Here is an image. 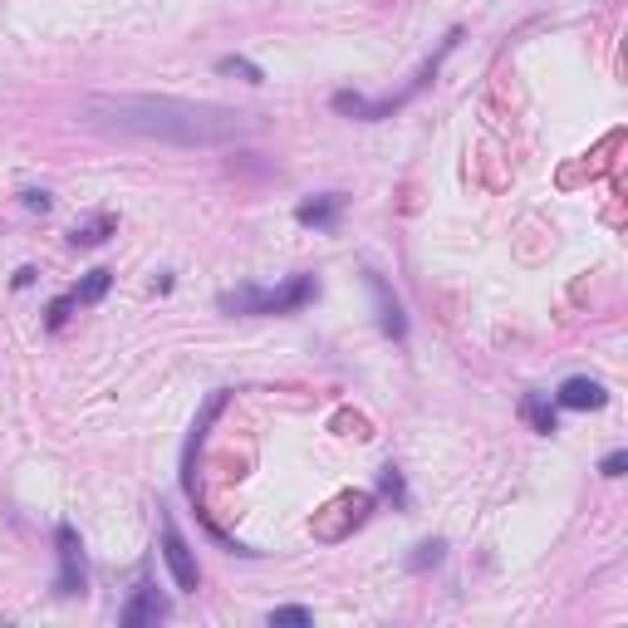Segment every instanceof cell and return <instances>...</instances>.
<instances>
[{"label":"cell","mask_w":628,"mask_h":628,"mask_svg":"<svg viewBox=\"0 0 628 628\" xmlns=\"http://www.w3.org/2000/svg\"><path fill=\"white\" fill-rule=\"evenodd\" d=\"M84 123L103 128L118 137H147L167 147H226L260 133V118L226 103H196V98L172 94H88Z\"/></svg>","instance_id":"obj_1"},{"label":"cell","mask_w":628,"mask_h":628,"mask_svg":"<svg viewBox=\"0 0 628 628\" xmlns=\"http://www.w3.org/2000/svg\"><path fill=\"white\" fill-rule=\"evenodd\" d=\"M319 294L314 275H290L285 285L265 290V285H236V290L221 294V310L226 314H294Z\"/></svg>","instance_id":"obj_2"},{"label":"cell","mask_w":628,"mask_h":628,"mask_svg":"<svg viewBox=\"0 0 628 628\" xmlns=\"http://www.w3.org/2000/svg\"><path fill=\"white\" fill-rule=\"evenodd\" d=\"M162 559H167V569H172V584L182 589V594H196L202 569H196V555H192V545L182 540V530L172 525V516H162Z\"/></svg>","instance_id":"obj_3"},{"label":"cell","mask_w":628,"mask_h":628,"mask_svg":"<svg viewBox=\"0 0 628 628\" xmlns=\"http://www.w3.org/2000/svg\"><path fill=\"white\" fill-rule=\"evenodd\" d=\"M59 540V579H54V594H84V550H78V535L74 525H59L54 530Z\"/></svg>","instance_id":"obj_4"},{"label":"cell","mask_w":628,"mask_h":628,"mask_svg":"<svg viewBox=\"0 0 628 628\" xmlns=\"http://www.w3.org/2000/svg\"><path fill=\"white\" fill-rule=\"evenodd\" d=\"M118 618H123V628H147V624H162V618H167V599H162V594H157V589L143 579V584L133 589V599L123 604V614H118Z\"/></svg>","instance_id":"obj_5"},{"label":"cell","mask_w":628,"mask_h":628,"mask_svg":"<svg viewBox=\"0 0 628 628\" xmlns=\"http://www.w3.org/2000/svg\"><path fill=\"white\" fill-rule=\"evenodd\" d=\"M555 402H559V408H569V412H594V408H604V402H608V392H604V383H599V378H565V383H559V392H555Z\"/></svg>","instance_id":"obj_6"},{"label":"cell","mask_w":628,"mask_h":628,"mask_svg":"<svg viewBox=\"0 0 628 628\" xmlns=\"http://www.w3.org/2000/svg\"><path fill=\"white\" fill-rule=\"evenodd\" d=\"M368 290H373V300H378V329L388 334V339H402V334H408V314H402L398 294H388L383 275H373V270H368Z\"/></svg>","instance_id":"obj_7"},{"label":"cell","mask_w":628,"mask_h":628,"mask_svg":"<svg viewBox=\"0 0 628 628\" xmlns=\"http://www.w3.org/2000/svg\"><path fill=\"white\" fill-rule=\"evenodd\" d=\"M339 206H343L339 192H324V196H314V202H300V206H294V221H300V226H334Z\"/></svg>","instance_id":"obj_8"},{"label":"cell","mask_w":628,"mask_h":628,"mask_svg":"<svg viewBox=\"0 0 628 628\" xmlns=\"http://www.w3.org/2000/svg\"><path fill=\"white\" fill-rule=\"evenodd\" d=\"M113 231H118V221H113V216H94V221L74 226V231H69V241H74V245H103Z\"/></svg>","instance_id":"obj_9"},{"label":"cell","mask_w":628,"mask_h":628,"mask_svg":"<svg viewBox=\"0 0 628 628\" xmlns=\"http://www.w3.org/2000/svg\"><path fill=\"white\" fill-rule=\"evenodd\" d=\"M520 412H525V417H530V422H535V432H545V437H550V432H555V427H559V412H555V408H550V402H545V398H540V392H530V398H525V402H520Z\"/></svg>","instance_id":"obj_10"},{"label":"cell","mask_w":628,"mask_h":628,"mask_svg":"<svg viewBox=\"0 0 628 628\" xmlns=\"http://www.w3.org/2000/svg\"><path fill=\"white\" fill-rule=\"evenodd\" d=\"M108 285H113V270H88L84 285L74 290V300L78 304H94V300H103V294H108Z\"/></svg>","instance_id":"obj_11"},{"label":"cell","mask_w":628,"mask_h":628,"mask_svg":"<svg viewBox=\"0 0 628 628\" xmlns=\"http://www.w3.org/2000/svg\"><path fill=\"white\" fill-rule=\"evenodd\" d=\"M310 624H314V614H310V608H300V604L270 608V628H310Z\"/></svg>","instance_id":"obj_12"},{"label":"cell","mask_w":628,"mask_h":628,"mask_svg":"<svg viewBox=\"0 0 628 628\" xmlns=\"http://www.w3.org/2000/svg\"><path fill=\"white\" fill-rule=\"evenodd\" d=\"M216 69H221V74H241L245 84H260V78H265L260 69H255L251 59H241V54H226V59H221V64H216Z\"/></svg>","instance_id":"obj_13"},{"label":"cell","mask_w":628,"mask_h":628,"mask_svg":"<svg viewBox=\"0 0 628 628\" xmlns=\"http://www.w3.org/2000/svg\"><path fill=\"white\" fill-rule=\"evenodd\" d=\"M74 294H59V300L54 304H49V314H45V324H49V329H64V319H69V314H74Z\"/></svg>","instance_id":"obj_14"},{"label":"cell","mask_w":628,"mask_h":628,"mask_svg":"<svg viewBox=\"0 0 628 628\" xmlns=\"http://www.w3.org/2000/svg\"><path fill=\"white\" fill-rule=\"evenodd\" d=\"M437 559H442V540H422V545H417V555H412V569L437 565Z\"/></svg>","instance_id":"obj_15"},{"label":"cell","mask_w":628,"mask_h":628,"mask_svg":"<svg viewBox=\"0 0 628 628\" xmlns=\"http://www.w3.org/2000/svg\"><path fill=\"white\" fill-rule=\"evenodd\" d=\"M624 467H628V451H608L604 457V476H624Z\"/></svg>","instance_id":"obj_16"},{"label":"cell","mask_w":628,"mask_h":628,"mask_svg":"<svg viewBox=\"0 0 628 628\" xmlns=\"http://www.w3.org/2000/svg\"><path fill=\"white\" fill-rule=\"evenodd\" d=\"M25 206H29V211H39V216H45V211H49V192H25Z\"/></svg>","instance_id":"obj_17"}]
</instances>
